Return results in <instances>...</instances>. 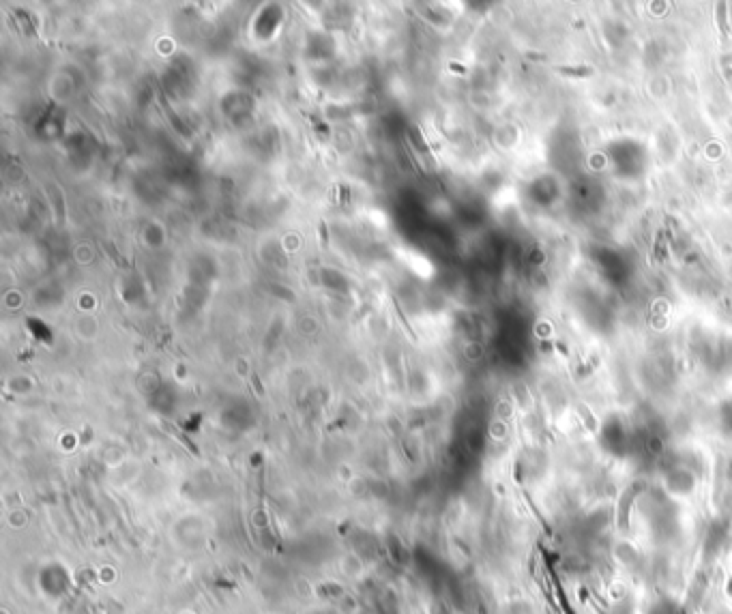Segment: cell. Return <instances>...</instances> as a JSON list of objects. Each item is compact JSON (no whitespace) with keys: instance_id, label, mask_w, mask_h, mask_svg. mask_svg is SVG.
Segmentation results:
<instances>
[{"instance_id":"6da1fadb","label":"cell","mask_w":732,"mask_h":614,"mask_svg":"<svg viewBox=\"0 0 732 614\" xmlns=\"http://www.w3.org/2000/svg\"><path fill=\"white\" fill-rule=\"evenodd\" d=\"M715 15H717V24H720V30H722V39H724V44H726V41H728V35H730V26H728V19H726V3H717Z\"/></svg>"},{"instance_id":"7a4b0ae2","label":"cell","mask_w":732,"mask_h":614,"mask_svg":"<svg viewBox=\"0 0 732 614\" xmlns=\"http://www.w3.org/2000/svg\"><path fill=\"white\" fill-rule=\"evenodd\" d=\"M557 73L567 77H588L595 71H593V67H557Z\"/></svg>"}]
</instances>
